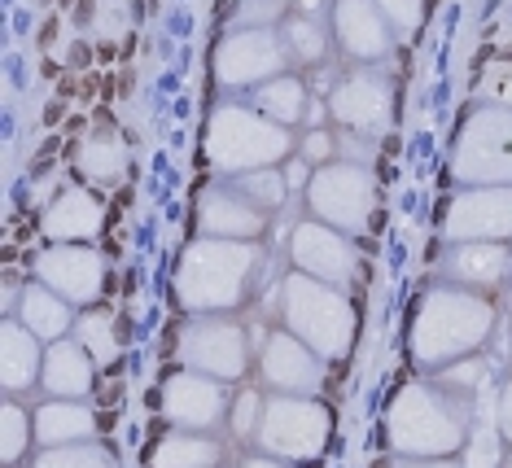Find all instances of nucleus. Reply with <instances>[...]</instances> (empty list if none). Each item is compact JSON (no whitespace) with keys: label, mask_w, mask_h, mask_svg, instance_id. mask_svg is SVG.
<instances>
[{"label":"nucleus","mask_w":512,"mask_h":468,"mask_svg":"<svg viewBox=\"0 0 512 468\" xmlns=\"http://www.w3.org/2000/svg\"><path fill=\"white\" fill-rule=\"evenodd\" d=\"M97 420H92L88 407H79L75 399H62V403H49L36 412V438L44 447H75V442L92 438Z\"/></svg>","instance_id":"obj_23"},{"label":"nucleus","mask_w":512,"mask_h":468,"mask_svg":"<svg viewBox=\"0 0 512 468\" xmlns=\"http://www.w3.org/2000/svg\"><path fill=\"white\" fill-rule=\"evenodd\" d=\"M508 5H512V0H508Z\"/></svg>","instance_id":"obj_43"},{"label":"nucleus","mask_w":512,"mask_h":468,"mask_svg":"<svg viewBox=\"0 0 512 468\" xmlns=\"http://www.w3.org/2000/svg\"><path fill=\"white\" fill-rule=\"evenodd\" d=\"M259 263V254L250 250V241H219L206 237L184 250L180 272H176V298L184 311H228L246 298L250 272Z\"/></svg>","instance_id":"obj_2"},{"label":"nucleus","mask_w":512,"mask_h":468,"mask_svg":"<svg viewBox=\"0 0 512 468\" xmlns=\"http://www.w3.org/2000/svg\"><path fill=\"white\" fill-rule=\"evenodd\" d=\"M246 468H285V464L281 460H250Z\"/></svg>","instance_id":"obj_41"},{"label":"nucleus","mask_w":512,"mask_h":468,"mask_svg":"<svg viewBox=\"0 0 512 468\" xmlns=\"http://www.w3.org/2000/svg\"><path fill=\"white\" fill-rule=\"evenodd\" d=\"M44 385L57 399H84L92 390V364L84 342H57L44 355Z\"/></svg>","instance_id":"obj_22"},{"label":"nucleus","mask_w":512,"mask_h":468,"mask_svg":"<svg viewBox=\"0 0 512 468\" xmlns=\"http://www.w3.org/2000/svg\"><path fill=\"white\" fill-rule=\"evenodd\" d=\"M495 307L464 289H434L412 320V355L421 364H456L486 342Z\"/></svg>","instance_id":"obj_1"},{"label":"nucleus","mask_w":512,"mask_h":468,"mask_svg":"<svg viewBox=\"0 0 512 468\" xmlns=\"http://www.w3.org/2000/svg\"><path fill=\"white\" fill-rule=\"evenodd\" d=\"M302 154H307L311 167H329V158H333V140L324 136V132H311L307 140H302Z\"/></svg>","instance_id":"obj_37"},{"label":"nucleus","mask_w":512,"mask_h":468,"mask_svg":"<svg viewBox=\"0 0 512 468\" xmlns=\"http://www.w3.org/2000/svg\"><path fill=\"white\" fill-rule=\"evenodd\" d=\"M333 27H337V44L359 62H377V57L390 53V22L372 0H337Z\"/></svg>","instance_id":"obj_17"},{"label":"nucleus","mask_w":512,"mask_h":468,"mask_svg":"<svg viewBox=\"0 0 512 468\" xmlns=\"http://www.w3.org/2000/svg\"><path fill=\"white\" fill-rule=\"evenodd\" d=\"M390 447L407 460H442L464 447V412L429 385H407L390 403Z\"/></svg>","instance_id":"obj_3"},{"label":"nucleus","mask_w":512,"mask_h":468,"mask_svg":"<svg viewBox=\"0 0 512 468\" xmlns=\"http://www.w3.org/2000/svg\"><path fill=\"white\" fill-rule=\"evenodd\" d=\"M36 468H114V460L101 447H49Z\"/></svg>","instance_id":"obj_30"},{"label":"nucleus","mask_w":512,"mask_h":468,"mask_svg":"<svg viewBox=\"0 0 512 468\" xmlns=\"http://www.w3.org/2000/svg\"><path fill=\"white\" fill-rule=\"evenodd\" d=\"M79 342H84V350L97 359V364H110L114 350H119V342H114V333L106 324V315H84V320H79Z\"/></svg>","instance_id":"obj_31"},{"label":"nucleus","mask_w":512,"mask_h":468,"mask_svg":"<svg viewBox=\"0 0 512 468\" xmlns=\"http://www.w3.org/2000/svg\"><path fill=\"white\" fill-rule=\"evenodd\" d=\"M499 429H504V438L512 442V381L504 385V394H499Z\"/></svg>","instance_id":"obj_38"},{"label":"nucleus","mask_w":512,"mask_h":468,"mask_svg":"<svg viewBox=\"0 0 512 468\" xmlns=\"http://www.w3.org/2000/svg\"><path fill=\"white\" fill-rule=\"evenodd\" d=\"M285 40H276L272 31L250 27V31H232L215 53V75L228 88H250V84H267V79L281 75L285 66Z\"/></svg>","instance_id":"obj_10"},{"label":"nucleus","mask_w":512,"mask_h":468,"mask_svg":"<svg viewBox=\"0 0 512 468\" xmlns=\"http://www.w3.org/2000/svg\"><path fill=\"white\" fill-rule=\"evenodd\" d=\"M162 412L184 429H211L224 416V385L202 372H180L162 385Z\"/></svg>","instance_id":"obj_16"},{"label":"nucleus","mask_w":512,"mask_h":468,"mask_svg":"<svg viewBox=\"0 0 512 468\" xmlns=\"http://www.w3.org/2000/svg\"><path fill=\"white\" fill-rule=\"evenodd\" d=\"M22 324H27L36 337H44V342H53V337H66V329H71V307H66L62 294H53L49 285L44 289H27L22 294Z\"/></svg>","instance_id":"obj_24"},{"label":"nucleus","mask_w":512,"mask_h":468,"mask_svg":"<svg viewBox=\"0 0 512 468\" xmlns=\"http://www.w3.org/2000/svg\"><path fill=\"white\" fill-rule=\"evenodd\" d=\"M79 167H84V175H92V180L110 184L114 175L123 171V154H119V145H114V136L92 140V145L84 149V158H79Z\"/></svg>","instance_id":"obj_29"},{"label":"nucleus","mask_w":512,"mask_h":468,"mask_svg":"<svg viewBox=\"0 0 512 468\" xmlns=\"http://www.w3.org/2000/svg\"><path fill=\"white\" fill-rule=\"evenodd\" d=\"M451 171L473 189H482V184L512 189V110H499V105L477 110L456 140Z\"/></svg>","instance_id":"obj_7"},{"label":"nucleus","mask_w":512,"mask_h":468,"mask_svg":"<svg viewBox=\"0 0 512 468\" xmlns=\"http://www.w3.org/2000/svg\"><path fill=\"white\" fill-rule=\"evenodd\" d=\"M263 381L281 394H311L320 390L324 368L320 355L294 333H272L263 346Z\"/></svg>","instance_id":"obj_14"},{"label":"nucleus","mask_w":512,"mask_h":468,"mask_svg":"<svg viewBox=\"0 0 512 468\" xmlns=\"http://www.w3.org/2000/svg\"><path fill=\"white\" fill-rule=\"evenodd\" d=\"M180 359L202 377L215 381H232L246 372L250 346H246V329L228 320H197L180 333Z\"/></svg>","instance_id":"obj_9"},{"label":"nucleus","mask_w":512,"mask_h":468,"mask_svg":"<svg viewBox=\"0 0 512 468\" xmlns=\"http://www.w3.org/2000/svg\"><path fill=\"white\" fill-rule=\"evenodd\" d=\"M482 364H473V359H456V364H451L447 372H442V385H447V390H473L477 381H482Z\"/></svg>","instance_id":"obj_36"},{"label":"nucleus","mask_w":512,"mask_h":468,"mask_svg":"<svg viewBox=\"0 0 512 468\" xmlns=\"http://www.w3.org/2000/svg\"><path fill=\"white\" fill-rule=\"evenodd\" d=\"M289 250H294L298 272L316 276L324 285H346V280H355V272H359V254H355L351 237L329 224H298Z\"/></svg>","instance_id":"obj_12"},{"label":"nucleus","mask_w":512,"mask_h":468,"mask_svg":"<svg viewBox=\"0 0 512 468\" xmlns=\"http://www.w3.org/2000/svg\"><path fill=\"white\" fill-rule=\"evenodd\" d=\"M202 228L206 237H219V241H254L267 228V210L246 202L237 189L211 193L202 202Z\"/></svg>","instance_id":"obj_19"},{"label":"nucleus","mask_w":512,"mask_h":468,"mask_svg":"<svg viewBox=\"0 0 512 468\" xmlns=\"http://www.w3.org/2000/svg\"><path fill=\"white\" fill-rule=\"evenodd\" d=\"M101 232V202L84 189H66L57 202L44 210V237H53L57 245H79Z\"/></svg>","instance_id":"obj_20"},{"label":"nucleus","mask_w":512,"mask_h":468,"mask_svg":"<svg viewBox=\"0 0 512 468\" xmlns=\"http://www.w3.org/2000/svg\"><path fill=\"white\" fill-rule=\"evenodd\" d=\"M27 447H31V416L22 412V407L9 403L5 407V460L14 464Z\"/></svg>","instance_id":"obj_32"},{"label":"nucleus","mask_w":512,"mask_h":468,"mask_svg":"<svg viewBox=\"0 0 512 468\" xmlns=\"http://www.w3.org/2000/svg\"><path fill=\"white\" fill-rule=\"evenodd\" d=\"M394 468H460V464H451L447 455H442V460H403V464H394Z\"/></svg>","instance_id":"obj_40"},{"label":"nucleus","mask_w":512,"mask_h":468,"mask_svg":"<svg viewBox=\"0 0 512 468\" xmlns=\"http://www.w3.org/2000/svg\"><path fill=\"white\" fill-rule=\"evenodd\" d=\"M451 280L473 289H495L512 276V250L504 241H460L447 259Z\"/></svg>","instance_id":"obj_18"},{"label":"nucleus","mask_w":512,"mask_h":468,"mask_svg":"<svg viewBox=\"0 0 512 468\" xmlns=\"http://www.w3.org/2000/svg\"><path fill=\"white\" fill-rule=\"evenodd\" d=\"M259 425H263V403H259V394H254V390H241V399L232 403V434L246 438V434H254Z\"/></svg>","instance_id":"obj_35"},{"label":"nucleus","mask_w":512,"mask_h":468,"mask_svg":"<svg viewBox=\"0 0 512 468\" xmlns=\"http://www.w3.org/2000/svg\"><path fill=\"white\" fill-rule=\"evenodd\" d=\"M0 372H5V390H31L44 372L40 337L27 324H5V333H0Z\"/></svg>","instance_id":"obj_21"},{"label":"nucleus","mask_w":512,"mask_h":468,"mask_svg":"<svg viewBox=\"0 0 512 468\" xmlns=\"http://www.w3.org/2000/svg\"><path fill=\"white\" fill-rule=\"evenodd\" d=\"M40 276L53 294H62L66 302H92L101 294V280H106V267H101V254H92L88 245H53L49 254H40Z\"/></svg>","instance_id":"obj_15"},{"label":"nucleus","mask_w":512,"mask_h":468,"mask_svg":"<svg viewBox=\"0 0 512 468\" xmlns=\"http://www.w3.org/2000/svg\"><path fill=\"white\" fill-rule=\"evenodd\" d=\"M246 202H254L259 210H281L285 202V193H289V184H285V175L276 171V167H263V171H246V175H237V184H232Z\"/></svg>","instance_id":"obj_27"},{"label":"nucleus","mask_w":512,"mask_h":468,"mask_svg":"<svg viewBox=\"0 0 512 468\" xmlns=\"http://www.w3.org/2000/svg\"><path fill=\"white\" fill-rule=\"evenodd\" d=\"M372 5L386 14V22L399 35H412L416 22H421V0H372Z\"/></svg>","instance_id":"obj_34"},{"label":"nucleus","mask_w":512,"mask_h":468,"mask_svg":"<svg viewBox=\"0 0 512 468\" xmlns=\"http://www.w3.org/2000/svg\"><path fill=\"white\" fill-rule=\"evenodd\" d=\"M219 460V447L211 438H193V434H171L154 447V468H211Z\"/></svg>","instance_id":"obj_26"},{"label":"nucleus","mask_w":512,"mask_h":468,"mask_svg":"<svg viewBox=\"0 0 512 468\" xmlns=\"http://www.w3.org/2000/svg\"><path fill=\"white\" fill-rule=\"evenodd\" d=\"M447 237L451 241H508L512 237V189L504 184H482V189L460 193L447 210Z\"/></svg>","instance_id":"obj_11"},{"label":"nucleus","mask_w":512,"mask_h":468,"mask_svg":"<svg viewBox=\"0 0 512 468\" xmlns=\"http://www.w3.org/2000/svg\"><path fill=\"white\" fill-rule=\"evenodd\" d=\"M390 110H394V92H390L386 79L372 75V70L346 75L329 97V114L359 136H377L381 127L390 123Z\"/></svg>","instance_id":"obj_13"},{"label":"nucleus","mask_w":512,"mask_h":468,"mask_svg":"<svg viewBox=\"0 0 512 468\" xmlns=\"http://www.w3.org/2000/svg\"><path fill=\"white\" fill-rule=\"evenodd\" d=\"M285 320L320 359H342L355 342V307L307 272L285 280Z\"/></svg>","instance_id":"obj_4"},{"label":"nucleus","mask_w":512,"mask_h":468,"mask_svg":"<svg viewBox=\"0 0 512 468\" xmlns=\"http://www.w3.org/2000/svg\"><path fill=\"white\" fill-rule=\"evenodd\" d=\"M298 5H307V9H316V5H320V0H298Z\"/></svg>","instance_id":"obj_42"},{"label":"nucleus","mask_w":512,"mask_h":468,"mask_svg":"<svg viewBox=\"0 0 512 468\" xmlns=\"http://www.w3.org/2000/svg\"><path fill=\"white\" fill-rule=\"evenodd\" d=\"M285 184L289 189H307V162H285Z\"/></svg>","instance_id":"obj_39"},{"label":"nucleus","mask_w":512,"mask_h":468,"mask_svg":"<svg viewBox=\"0 0 512 468\" xmlns=\"http://www.w3.org/2000/svg\"><path fill=\"white\" fill-rule=\"evenodd\" d=\"M285 53L294 57L298 66H320L324 62V35L320 27H311V22H285Z\"/></svg>","instance_id":"obj_28"},{"label":"nucleus","mask_w":512,"mask_h":468,"mask_svg":"<svg viewBox=\"0 0 512 468\" xmlns=\"http://www.w3.org/2000/svg\"><path fill=\"white\" fill-rule=\"evenodd\" d=\"M482 92L491 105H499V110H512V57H504V62H495L486 70Z\"/></svg>","instance_id":"obj_33"},{"label":"nucleus","mask_w":512,"mask_h":468,"mask_svg":"<svg viewBox=\"0 0 512 468\" xmlns=\"http://www.w3.org/2000/svg\"><path fill=\"white\" fill-rule=\"evenodd\" d=\"M285 154H289V132L267 119V114H250V110H237V105L215 110L211 132H206V158H211L215 171H228V175L263 171Z\"/></svg>","instance_id":"obj_5"},{"label":"nucleus","mask_w":512,"mask_h":468,"mask_svg":"<svg viewBox=\"0 0 512 468\" xmlns=\"http://www.w3.org/2000/svg\"><path fill=\"white\" fill-rule=\"evenodd\" d=\"M259 110L267 114L272 123H281V127H289V123H298L302 114H307V88L298 84V79H289V75H276V79H267V84L259 88Z\"/></svg>","instance_id":"obj_25"},{"label":"nucleus","mask_w":512,"mask_h":468,"mask_svg":"<svg viewBox=\"0 0 512 468\" xmlns=\"http://www.w3.org/2000/svg\"><path fill=\"white\" fill-rule=\"evenodd\" d=\"M333 420L329 407H320L307 394H281L263 407V425H259V447L276 460H316L329 447Z\"/></svg>","instance_id":"obj_6"},{"label":"nucleus","mask_w":512,"mask_h":468,"mask_svg":"<svg viewBox=\"0 0 512 468\" xmlns=\"http://www.w3.org/2000/svg\"><path fill=\"white\" fill-rule=\"evenodd\" d=\"M372 202H377V184L359 162H337V167L329 162L307 184V206L337 232H364Z\"/></svg>","instance_id":"obj_8"}]
</instances>
